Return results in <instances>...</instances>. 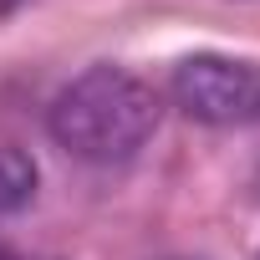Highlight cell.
Wrapping results in <instances>:
<instances>
[{
  "label": "cell",
  "mask_w": 260,
  "mask_h": 260,
  "mask_svg": "<svg viewBox=\"0 0 260 260\" xmlns=\"http://www.w3.org/2000/svg\"><path fill=\"white\" fill-rule=\"evenodd\" d=\"M0 260H21V255H16V250H11L6 240H0Z\"/></svg>",
  "instance_id": "cell-4"
},
{
  "label": "cell",
  "mask_w": 260,
  "mask_h": 260,
  "mask_svg": "<svg viewBox=\"0 0 260 260\" xmlns=\"http://www.w3.org/2000/svg\"><path fill=\"white\" fill-rule=\"evenodd\" d=\"M255 260H260V255H255Z\"/></svg>",
  "instance_id": "cell-5"
},
{
  "label": "cell",
  "mask_w": 260,
  "mask_h": 260,
  "mask_svg": "<svg viewBox=\"0 0 260 260\" xmlns=\"http://www.w3.org/2000/svg\"><path fill=\"white\" fill-rule=\"evenodd\" d=\"M169 102L204 127H250L260 122V61L194 51L169 72Z\"/></svg>",
  "instance_id": "cell-2"
},
{
  "label": "cell",
  "mask_w": 260,
  "mask_h": 260,
  "mask_svg": "<svg viewBox=\"0 0 260 260\" xmlns=\"http://www.w3.org/2000/svg\"><path fill=\"white\" fill-rule=\"evenodd\" d=\"M158 117H164V97L153 92V82H143L127 67H87L51 97L46 133L72 158L107 169L138 158L158 133Z\"/></svg>",
  "instance_id": "cell-1"
},
{
  "label": "cell",
  "mask_w": 260,
  "mask_h": 260,
  "mask_svg": "<svg viewBox=\"0 0 260 260\" xmlns=\"http://www.w3.org/2000/svg\"><path fill=\"white\" fill-rule=\"evenodd\" d=\"M36 184H41V169L26 148H0V219L21 214L36 199Z\"/></svg>",
  "instance_id": "cell-3"
}]
</instances>
